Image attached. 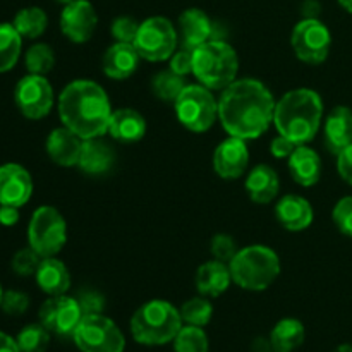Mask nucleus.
<instances>
[{"instance_id":"1","label":"nucleus","mask_w":352,"mask_h":352,"mask_svg":"<svg viewBox=\"0 0 352 352\" xmlns=\"http://www.w3.org/2000/svg\"><path fill=\"white\" fill-rule=\"evenodd\" d=\"M275 105L274 95L263 82L253 78L236 79L220 95L219 119L229 136L256 140L274 122Z\"/></svg>"},{"instance_id":"2","label":"nucleus","mask_w":352,"mask_h":352,"mask_svg":"<svg viewBox=\"0 0 352 352\" xmlns=\"http://www.w3.org/2000/svg\"><path fill=\"white\" fill-rule=\"evenodd\" d=\"M112 105L105 89L89 79H76L58 96V117L62 126L81 140L102 138L109 133Z\"/></svg>"},{"instance_id":"3","label":"nucleus","mask_w":352,"mask_h":352,"mask_svg":"<svg viewBox=\"0 0 352 352\" xmlns=\"http://www.w3.org/2000/svg\"><path fill=\"white\" fill-rule=\"evenodd\" d=\"M323 100L315 89L287 91L275 105L274 124L280 136L296 144H308L322 127Z\"/></svg>"},{"instance_id":"4","label":"nucleus","mask_w":352,"mask_h":352,"mask_svg":"<svg viewBox=\"0 0 352 352\" xmlns=\"http://www.w3.org/2000/svg\"><path fill=\"white\" fill-rule=\"evenodd\" d=\"M239 72V58L232 45L213 38L192 50V74L208 89H223L232 85Z\"/></svg>"},{"instance_id":"5","label":"nucleus","mask_w":352,"mask_h":352,"mask_svg":"<svg viewBox=\"0 0 352 352\" xmlns=\"http://www.w3.org/2000/svg\"><path fill=\"white\" fill-rule=\"evenodd\" d=\"M181 311L168 301L153 299L144 302L131 318V333L143 346H162L175 339L182 329Z\"/></svg>"},{"instance_id":"6","label":"nucleus","mask_w":352,"mask_h":352,"mask_svg":"<svg viewBox=\"0 0 352 352\" xmlns=\"http://www.w3.org/2000/svg\"><path fill=\"white\" fill-rule=\"evenodd\" d=\"M229 268L234 284L246 291L260 292L277 280L280 275V260L272 248L254 244L237 251Z\"/></svg>"},{"instance_id":"7","label":"nucleus","mask_w":352,"mask_h":352,"mask_svg":"<svg viewBox=\"0 0 352 352\" xmlns=\"http://www.w3.org/2000/svg\"><path fill=\"white\" fill-rule=\"evenodd\" d=\"M174 103L179 122L192 133H205L219 119V102L203 85H186Z\"/></svg>"},{"instance_id":"8","label":"nucleus","mask_w":352,"mask_h":352,"mask_svg":"<svg viewBox=\"0 0 352 352\" xmlns=\"http://www.w3.org/2000/svg\"><path fill=\"white\" fill-rule=\"evenodd\" d=\"M28 243L41 258L57 256L67 243V223L54 206L34 210L28 226Z\"/></svg>"},{"instance_id":"9","label":"nucleus","mask_w":352,"mask_h":352,"mask_svg":"<svg viewBox=\"0 0 352 352\" xmlns=\"http://www.w3.org/2000/svg\"><path fill=\"white\" fill-rule=\"evenodd\" d=\"M133 45L144 60H167L177 48V31L167 17H150L140 24Z\"/></svg>"},{"instance_id":"10","label":"nucleus","mask_w":352,"mask_h":352,"mask_svg":"<svg viewBox=\"0 0 352 352\" xmlns=\"http://www.w3.org/2000/svg\"><path fill=\"white\" fill-rule=\"evenodd\" d=\"M72 339L81 352H124L126 347L119 327L103 315L82 316Z\"/></svg>"},{"instance_id":"11","label":"nucleus","mask_w":352,"mask_h":352,"mask_svg":"<svg viewBox=\"0 0 352 352\" xmlns=\"http://www.w3.org/2000/svg\"><path fill=\"white\" fill-rule=\"evenodd\" d=\"M292 50L299 60L318 65L327 60L332 47L330 30L316 17H308L296 24L291 36Z\"/></svg>"},{"instance_id":"12","label":"nucleus","mask_w":352,"mask_h":352,"mask_svg":"<svg viewBox=\"0 0 352 352\" xmlns=\"http://www.w3.org/2000/svg\"><path fill=\"white\" fill-rule=\"evenodd\" d=\"M14 102L26 119L40 120L54 107V89L45 76L28 74L16 85Z\"/></svg>"},{"instance_id":"13","label":"nucleus","mask_w":352,"mask_h":352,"mask_svg":"<svg viewBox=\"0 0 352 352\" xmlns=\"http://www.w3.org/2000/svg\"><path fill=\"white\" fill-rule=\"evenodd\" d=\"M40 323L50 333L58 337H74L76 329L82 320V309L78 299L69 296H50V299L41 305Z\"/></svg>"},{"instance_id":"14","label":"nucleus","mask_w":352,"mask_h":352,"mask_svg":"<svg viewBox=\"0 0 352 352\" xmlns=\"http://www.w3.org/2000/svg\"><path fill=\"white\" fill-rule=\"evenodd\" d=\"M98 24L96 10L88 0H72L65 3L60 14V30L72 43H86Z\"/></svg>"},{"instance_id":"15","label":"nucleus","mask_w":352,"mask_h":352,"mask_svg":"<svg viewBox=\"0 0 352 352\" xmlns=\"http://www.w3.org/2000/svg\"><path fill=\"white\" fill-rule=\"evenodd\" d=\"M250 164V150L246 141L241 138L229 136L213 151V170L219 177L232 181L239 179L246 172Z\"/></svg>"},{"instance_id":"16","label":"nucleus","mask_w":352,"mask_h":352,"mask_svg":"<svg viewBox=\"0 0 352 352\" xmlns=\"http://www.w3.org/2000/svg\"><path fill=\"white\" fill-rule=\"evenodd\" d=\"M33 196V179L19 164L0 165V205H26Z\"/></svg>"},{"instance_id":"17","label":"nucleus","mask_w":352,"mask_h":352,"mask_svg":"<svg viewBox=\"0 0 352 352\" xmlns=\"http://www.w3.org/2000/svg\"><path fill=\"white\" fill-rule=\"evenodd\" d=\"M82 143H85V140H81L78 134L72 133L65 126H62L48 134L45 148H47L48 157H50V160L55 165H60V167H76L79 162V157H81Z\"/></svg>"},{"instance_id":"18","label":"nucleus","mask_w":352,"mask_h":352,"mask_svg":"<svg viewBox=\"0 0 352 352\" xmlns=\"http://www.w3.org/2000/svg\"><path fill=\"white\" fill-rule=\"evenodd\" d=\"M275 217L278 223L289 232H301L313 223L311 203L298 195H287L275 205Z\"/></svg>"},{"instance_id":"19","label":"nucleus","mask_w":352,"mask_h":352,"mask_svg":"<svg viewBox=\"0 0 352 352\" xmlns=\"http://www.w3.org/2000/svg\"><path fill=\"white\" fill-rule=\"evenodd\" d=\"M140 54L133 43H120L117 41L107 52L102 58V69L107 78L122 81V79L131 78L138 71L140 65Z\"/></svg>"},{"instance_id":"20","label":"nucleus","mask_w":352,"mask_h":352,"mask_svg":"<svg viewBox=\"0 0 352 352\" xmlns=\"http://www.w3.org/2000/svg\"><path fill=\"white\" fill-rule=\"evenodd\" d=\"M325 144L330 153L337 155L352 144V109L339 105L329 113L323 126Z\"/></svg>"},{"instance_id":"21","label":"nucleus","mask_w":352,"mask_h":352,"mask_svg":"<svg viewBox=\"0 0 352 352\" xmlns=\"http://www.w3.org/2000/svg\"><path fill=\"white\" fill-rule=\"evenodd\" d=\"M182 45L186 50H195L199 45L213 40L215 28L212 19L201 9H186L179 17Z\"/></svg>"},{"instance_id":"22","label":"nucleus","mask_w":352,"mask_h":352,"mask_svg":"<svg viewBox=\"0 0 352 352\" xmlns=\"http://www.w3.org/2000/svg\"><path fill=\"white\" fill-rule=\"evenodd\" d=\"M289 172L291 177L302 188H311L322 177V158L313 148L299 144L294 153L289 157Z\"/></svg>"},{"instance_id":"23","label":"nucleus","mask_w":352,"mask_h":352,"mask_svg":"<svg viewBox=\"0 0 352 352\" xmlns=\"http://www.w3.org/2000/svg\"><path fill=\"white\" fill-rule=\"evenodd\" d=\"M116 164V151L102 138L85 140L81 157L76 167L88 175L107 174Z\"/></svg>"},{"instance_id":"24","label":"nucleus","mask_w":352,"mask_h":352,"mask_svg":"<svg viewBox=\"0 0 352 352\" xmlns=\"http://www.w3.org/2000/svg\"><path fill=\"white\" fill-rule=\"evenodd\" d=\"M244 188L254 203L268 205L277 198L278 189H280V179L270 165L260 164L248 174Z\"/></svg>"},{"instance_id":"25","label":"nucleus","mask_w":352,"mask_h":352,"mask_svg":"<svg viewBox=\"0 0 352 352\" xmlns=\"http://www.w3.org/2000/svg\"><path fill=\"white\" fill-rule=\"evenodd\" d=\"M232 282L230 268L222 261H206L196 272V287L205 298H219L229 289Z\"/></svg>"},{"instance_id":"26","label":"nucleus","mask_w":352,"mask_h":352,"mask_svg":"<svg viewBox=\"0 0 352 352\" xmlns=\"http://www.w3.org/2000/svg\"><path fill=\"white\" fill-rule=\"evenodd\" d=\"M34 278L38 287L48 296H62L71 287V274L67 267L55 256L41 258Z\"/></svg>"},{"instance_id":"27","label":"nucleus","mask_w":352,"mask_h":352,"mask_svg":"<svg viewBox=\"0 0 352 352\" xmlns=\"http://www.w3.org/2000/svg\"><path fill=\"white\" fill-rule=\"evenodd\" d=\"M109 133L117 141L136 143L146 134V120L138 110L119 109L110 117Z\"/></svg>"},{"instance_id":"28","label":"nucleus","mask_w":352,"mask_h":352,"mask_svg":"<svg viewBox=\"0 0 352 352\" xmlns=\"http://www.w3.org/2000/svg\"><path fill=\"white\" fill-rule=\"evenodd\" d=\"M305 325L296 318H284L274 327L270 336L275 352H292L305 342Z\"/></svg>"},{"instance_id":"29","label":"nucleus","mask_w":352,"mask_h":352,"mask_svg":"<svg viewBox=\"0 0 352 352\" xmlns=\"http://www.w3.org/2000/svg\"><path fill=\"white\" fill-rule=\"evenodd\" d=\"M23 50V36L14 24L0 23V72H7L17 64Z\"/></svg>"},{"instance_id":"30","label":"nucleus","mask_w":352,"mask_h":352,"mask_svg":"<svg viewBox=\"0 0 352 352\" xmlns=\"http://www.w3.org/2000/svg\"><path fill=\"white\" fill-rule=\"evenodd\" d=\"M12 24L21 36L34 40L45 33L48 26V17L40 7H24L14 16Z\"/></svg>"},{"instance_id":"31","label":"nucleus","mask_w":352,"mask_h":352,"mask_svg":"<svg viewBox=\"0 0 352 352\" xmlns=\"http://www.w3.org/2000/svg\"><path fill=\"white\" fill-rule=\"evenodd\" d=\"M184 88V78L172 72L170 69L158 72L153 78V81H151V89H153L155 96L164 100V102H175Z\"/></svg>"},{"instance_id":"32","label":"nucleus","mask_w":352,"mask_h":352,"mask_svg":"<svg viewBox=\"0 0 352 352\" xmlns=\"http://www.w3.org/2000/svg\"><path fill=\"white\" fill-rule=\"evenodd\" d=\"M24 64L30 74L45 76L54 69L55 65V54L54 48L47 43H36L28 48Z\"/></svg>"},{"instance_id":"33","label":"nucleus","mask_w":352,"mask_h":352,"mask_svg":"<svg viewBox=\"0 0 352 352\" xmlns=\"http://www.w3.org/2000/svg\"><path fill=\"white\" fill-rule=\"evenodd\" d=\"M21 352H45L50 344V332L41 323L26 325L16 337Z\"/></svg>"},{"instance_id":"34","label":"nucleus","mask_w":352,"mask_h":352,"mask_svg":"<svg viewBox=\"0 0 352 352\" xmlns=\"http://www.w3.org/2000/svg\"><path fill=\"white\" fill-rule=\"evenodd\" d=\"M179 311H181V318L186 325L205 327L208 325L210 320H212L213 306L212 302L203 296V298H192L189 299V301H186Z\"/></svg>"},{"instance_id":"35","label":"nucleus","mask_w":352,"mask_h":352,"mask_svg":"<svg viewBox=\"0 0 352 352\" xmlns=\"http://www.w3.org/2000/svg\"><path fill=\"white\" fill-rule=\"evenodd\" d=\"M172 342L175 352H208V337L201 327H182Z\"/></svg>"},{"instance_id":"36","label":"nucleus","mask_w":352,"mask_h":352,"mask_svg":"<svg viewBox=\"0 0 352 352\" xmlns=\"http://www.w3.org/2000/svg\"><path fill=\"white\" fill-rule=\"evenodd\" d=\"M41 263V256L33 250V248H24L19 250L12 258V270L19 277H31L36 274L38 267Z\"/></svg>"},{"instance_id":"37","label":"nucleus","mask_w":352,"mask_h":352,"mask_svg":"<svg viewBox=\"0 0 352 352\" xmlns=\"http://www.w3.org/2000/svg\"><path fill=\"white\" fill-rule=\"evenodd\" d=\"M332 220L340 234L352 237V196H344L332 210Z\"/></svg>"},{"instance_id":"38","label":"nucleus","mask_w":352,"mask_h":352,"mask_svg":"<svg viewBox=\"0 0 352 352\" xmlns=\"http://www.w3.org/2000/svg\"><path fill=\"white\" fill-rule=\"evenodd\" d=\"M210 251H212L213 260L229 265L239 250H237V244L232 237L227 236V234H217L210 244Z\"/></svg>"},{"instance_id":"39","label":"nucleus","mask_w":352,"mask_h":352,"mask_svg":"<svg viewBox=\"0 0 352 352\" xmlns=\"http://www.w3.org/2000/svg\"><path fill=\"white\" fill-rule=\"evenodd\" d=\"M2 311L9 316H21L30 308V298L21 291H6L0 305Z\"/></svg>"},{"instance_id":"40","label":"nucleus","mask_w":352,"mask_h":352,"mask_svg":"<svg viewBox=\"0 0 352 352\" xmlns=\"http://www.w3.org/2000/svg\"><path fill=\"white\" fill-rule=\"evenodd\" d=\"M140 24L141 23H138V21H134L129 16L117 17L112 23V36L116 38V41H120V43H134Z\"/></svg>"},{"instance_id":"41","label":"nucleus","mask_w":352,"mask_h":352,"mask_svg":"<svg viewBox=\"0 0 352 352\" xmlns=\"http://www.w3.org/2000/svg\"><path fill=\"white\" fill-rule=\"evenodd\" d=\"M79 306L82 309V315H102L103 308H105V299L100 292L89 291V289H85V291H79V294L76 296Z\"/></svg>"},{"instance_id":"42","label":"nucleus","mask_w":352,"mask_h":352,"mask_svg":"<svg viewBox=\"0 0 352 352\" xmlns=\"http://www.w3.org/2000/svg\"><path fill=\"white\" fill-rule=\"evenodd\" d=\"M170 71L182 78L192 72V52L186 50V48L181 52H174V55L170 57Z\"/></svg>"},{"instance_id":"43","label":"nucleus","mask_w":352,"mask_h":352,"mask_svg":"<svg viewBox=\"0 0 352 352\" xmlns=\"http://www.w3.org/2000/svg\"><path fill=\"white\" fill-rule=\"evenodd\" d=\"M337 172L342 181L352 186V144L337 155Z\"/></svg>"},{"instance_id":"44","label":"nucleus","mask_w":352,"mask_h":352,"mask_svg":"<svg viewBox=\"0 0 352 352\" xmlns=\"http://www.w3.org/2000/svg\"><path fill=\"white\" fill-rule=\"evenodd\" d=\"M298 146L299 144H296L294 141L287 140L285 136H280V134H278V136L274 138V141H272L270 153L274 155L275 158H289L294 153V150Z\"/></svg>"},{"instance_id":"45","label":"nucleus","mask_w":352,"mask_h":352,"mask_svg":"<svg viewBox=\"0 0 352 352\" xmlns=\"http://www.w3.org/2000/svg\"><path fill=\"white\" fill-rule=\"evenodd\" d=\"M19 222V208L10 205H0V226L12 227Z\"/></svg>"},{"instance_id":"46","label":"nucleus","mask_w":352,"mask_h":352,"mask_svg":"<svg viewBox=\"0 0 352 352\" xmlns=\"http://www.w3.org/2000/svg\"><path fill=\"white\" fill-rule=\"evenodd\" d=\"M0 352H21V349L17 346L16 339H12L7 333L0 332Z\"/></svg>"},{"instance_id":"47","label":"nucleus","mask_w":352,"mask_h":352,"mask_svg":"<svg viewBox=\"0 0 352 352\" xmlns=\"http://www.w3.org/2000/svg\"><path fill=\"white\" fill-rule=\"evenodd\" d=\"M339 3L344 10H347V12L352 14V0H339Z\"/></svg>"},{"instance_id":"48","label":"nucleus","mask_w":352,"mask_h":352,"mask_svg":"<svg viewBox=\"0 0 352 352\" xmlns=\"http://www.w3.org/2000/svg\"><path fill=\"white\" fill-rule=\"evenodd\" d=\"M333 352H352V346H351V344H342V346L337 347V349Z\"/></svg>"},{"instance_id":"49","label":"nucleus","mask_w":352,"mask_h":352,"mask_svg":"<svg viewBox=\"0 0 352 352\" xmlns=\"http://www.w3.org/2000/svg\"><path fill=\"white\" fill-rule=\"evenodd\" d=\"M2 298H3V289L2 285H0V305H2Z\"/></svg>"},{"instance_id":"50","label":"nucleus","mask_w":352,"mask_h":352,"mask_svg":"<svg viewBox=\"0 0 352 352\" xmlns=\"http://www.w3.org/2000/svg\"><path fill=\"white\" fill-rule=\"evenodd\" d=\"M57 2H58V3H64V6H65V3L72 2V0H57Z\"/></svg>"}]
</instances>
